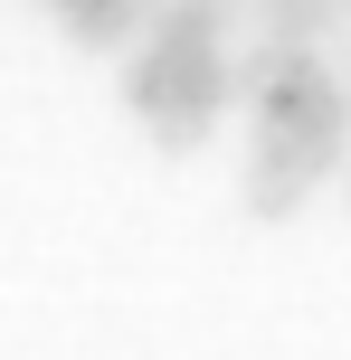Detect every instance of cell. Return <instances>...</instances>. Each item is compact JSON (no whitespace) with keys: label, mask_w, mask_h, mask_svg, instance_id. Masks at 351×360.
Here are the masks:
<instances>
[{"label":"cell","mask_w":351,"mask_h":360,"mask_svg":"<svg viewBox=\"0 0 351 360\" xmlns=\"http://www.w3.org/2000/svg\"><path fill=\"white\" fill-rule=\"evenodd\" d=\"M57 19L86 48H124L133 29H152V0H57Z\"/></svg>","instance_id":"obj_1"},{"label":"cell","mask_w":351,"mask_h":360,"mask_svg":"<svg viewBox=\"0 0 351 360\" xmlns=\"http://www.w3.org/2000/svg\"><path fill=\"white\" fill-rule=\"evenodd\" d=\"M48 10H57V0H48Z\"/></svg>","instance_id":"obj_2"}]
</instances>
